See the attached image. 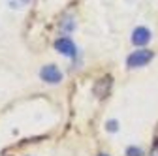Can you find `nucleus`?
I'll return each instance as SVG.
<instances>
[{"mask_svg":"<svg viewBox=\"0 0 158 156\" xmlns=\"http://www.w3.org/2000/svg\"><path fill=\"white\" fill-rule=\"evenodd\" d=\"M152 60V51L149 49H139V51H134L130 56H128V68H139V66H147L149 62Z\"/></svg>","mask_w":158,"mask_h":156,"instance_id":"obj_1","label":"nucleus"},{"mask_svg":"<svg viewBox=\"0 0 158 156\" xmlns=\"http://www.w3.org/2000/svg\"><path fill=\"white\" fill-rule=\"evenodd\" d=\"M40 77H42V81H45V83L56 85L62 79V72L58 70L55 64H47V66H44L42 70H40Z\"/></svg>","mask_w":158,"mask_h":156,"instance_id":"obj_2","label":"nucleus"},{"mask_svg":"<svg viewBox=\"0 0 158 156\" xmlns=\"http://www.w3.org/2000/svg\"><path fill=\"white\" fill-rule=\"evenodd\" d=\"M55 49L60 53V55H66V56H75L77 55V49H75V43L70 40V38H58L55 42Z\"/></svg>","mask_w":158,"mask_h":156,"instance_id":"obj_3","label":"nucleus"},{"mask_svg":"<svg viewBox=\"0 0 158 156\" xmlns=\"http://www.w3.org/2000/svg\"><path fill=\"white\" fill-rule=\"evenodd\" d=\"M149 42H151V32H149V28H145V27L134 28V32H132V43L134 45L141 47V45H147Z\"/></svg>","mask_w":158,"mask_h":156,"instance_id":"obj_4","label":"nucleus"},{"mask_svg":"<svg viewBox=\"0 0 158 156\" xmlns=\"http://www.w3.org/2000/svg\"><path fill=\"white\" fill-rule=\"evenodd\" d=\"M109 87H111V77H104L102 83H100V85H96L94 92H96L98 96H100V98H104V96L109 92Z\"/></svg>","mask_w":158,"mask_h":156,"instance_id":"obj_5","label":"nucleus"},{"mask_svg":"<svg viewBox=\"0 0 158 156\" xmlns=\"http://www.w3.org/2000/svg\"><path fill=\"white\" fill-rule=\"evenodd\" d=\"M73 27H75V23H73V19H72L70 15L62 19V23H60V28H62V32H72V30H73Z\"/></svg>","mask_w":158,"mask_h":156,"instance_id":"obj_6","label":"nucleus"},{"mask_svg":"<svg viewBox=\"0 0 158 156\" xmlns=\"http://www.w3.org/2000/svg\"><path fill=\"white\" fill-rule=\"evenodd\" d=\"M126 156H143V150L137 147H128L126 149Z\"/></svg>","mask_w":158,"mask_h":156,"instance_id":"obj_7","label":"nucleus"},{"mask_svg":"<svg viewBox=\"0 0 158 156\" xmlns=\"http://www.w3.org/2000/svg\"><path fill=\"white\" fill-rule=\"evenodd\" d=\"M8 4L11 8H23V6L28 4V0H8Z\"/></svg>","mask_w":158,"mask_h":156,"instance_id":"obj_8","label":"nucleus"},{"mask_svg":"<svg viewBox=\"0 0 158 156\" xmlns=\"http://www.w3.org/2000/svg\"><path fill=\"white\" fill-rule=\"evenodd\" d=\"M106 128H107L109 132H117V130H118V122H117V121H107Z\"/></svg>","mask_w":158,"mask_h":156,"instance_id":"obj_9","label":"nucleus"},{"mask_svg":"<svg viewBox=\"0 0 158 156\" xmlns=\"http://www.w3.org/2000/svg\"><path fill=\"white\" fill-rule=\"evenodd\" d=\"M151 156H158V139H154V145H152V150H151Z\"/></svg>","mask_w":158,"mask_h":156,"instance_id":"obj_10","label":"nucleus"},{"mask_svg":"<svg viewBox=\"0 0 158 156\" xmlns=\"http://www.w3.org/2000/svg\"><path fill=\"white\" fill-rule=\"evenodd\" d=\"M98 156H107V154H98Z\"/></svg>","mask_w":158,"mask_h":156,"instance_id":"obj_11","label":"nucleus"}]
</instances>
